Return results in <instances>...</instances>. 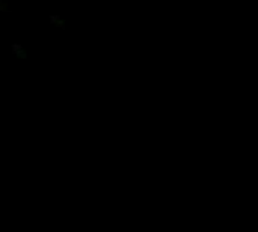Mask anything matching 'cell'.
Listing matches in <instances>:
<instances>
[{
    "label": "cell",
    "instance_id": "3957f363",
    "mask_svg": "<svg viewBox=\"0 0 258 232\" xmlns=\"http://www.w3.org/2000/svg\"><path fill=\"white\" fill-rule=\"evenodd\" d=\"M6 9V3L3 0H0V11H5Z\"/></svg>",
    "mask_w": 258,
    "mask_h": 232
},
{
    "label": "cell",
    "instance_id": "7a4b0ae2",
    "mask_svg": "<svg viewBox=\"0 0 258 232\" xmlns=\"http://www.w3.org/2000/svg\"><path fill=\"white\" fill-rule=\"evenodd\" d=\"M50 23H51V24H56V26H59V27H63V21H62L57 15H53V17L50 18Z\"/></svg>",
    "mask_w": 258,
    "mask_h": 232
},
{
    "label": "cell",
    "instance_id": "6da1fadb",
    "mask_svg": "<svg viewBox=\"0 0 258 232\" xmlns=\"http://www.w3.org/2000/svg\"><path fill=\"white\" fill-rule=\"evenodd\" d=\"M12 50H14V54L20 56V57H26V53L21 48V45H12Z\"/></svg>",
    "mask_w": 258,
    "mask_h": 232
}]
</instances>
